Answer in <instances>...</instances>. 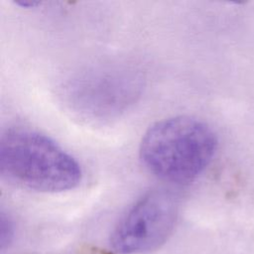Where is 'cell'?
Segmentation results:
<instances>
[{"mask_svg": "<svg viewBox=\"0 0 254 254\" xmlns=\"http://www.w3.org/2000/svg\"><path fill=\"white\" fill-rule=\"evenodd\" d=\"M15 3L22 8H34L41 4L40 1L36 0H17L15 1Z\"/></svg>", "mask_w": 254, "mask_h": 254, "instance_id": "8992f818", "label": "cell"}, {"mask_svg": "<svg viewBox=\"0 0 254 254\" xmlns=\"http://www.w3.org/2000/svg\"><path fill=\"white\" fill-rule=\"evenodd\" d=\"M179 214L177 196L165 189L151 190L138 198L115 226L110 243L120 254H141L163 245Z\"/></svg>", "mask_w": 254, "mask_h": 254, "instance_id": "3957f363", "label": "cell"}, {"mask_svg": "<svg viewBox=\"0 0 254 254\" xmlns=\"http://www.w3.org/2000/svg\"><path fill=\"white\" fill-rule=\"evenodd\" d=\"M70 88L71 102L80 112L104 117L123 110L133 100L137 87L134 77L104 71L79 78Z\"/></svg>", "mask_w": 254, "mask_h": 254, "instance_id": "277c9868", "label": "cell"}, {"mask_svg": "<svg viewBox=\"0 0 254 254\" xmlns=\"http://www.w3.org/2000/svg\"><path fill=\"white\" fill-rule=\"evenodd\" d=\"M216 146V136L206 123L180 115L158 121L145 132L139 157L144 167L158 179L185 185L203 173Z\"/></svg>", "mask_w": 254, "mask_h": 254, "instance_id": "6da1fadb", "label": "cell"}, {"mask_svg": "<svg viewBox=\"0 0 254 254\" xmlns=\"http://www.w3.org/2000/svg\"><path fill=\"white\" fill-rule=\"evenodd\" d=\"M14 233L13 222L11 218L6 215L4 212H1L0 215V244L1 249L3 250L12 240Z\"/></svg>", "mask_w": 254, "mask_h": 254, "instance_id": "5b68a950", "label": "cell"}, {"mask_svg": "<svg viewBox=\"0 0 254 254\" xmlns=\"http://www.w3.org/2000/svg\"><path fill=\"white\" fill-rule=\"evenodd\" d=\"M0 174L11 185L38 192L76 188L77 161L50 137L28 128L7 129L0 138Z\"/></svg>", "mask_w": 254, "mask_h": 254, "instance_id": "7a4b0ae2", "label": "cell"}]
</instances>
